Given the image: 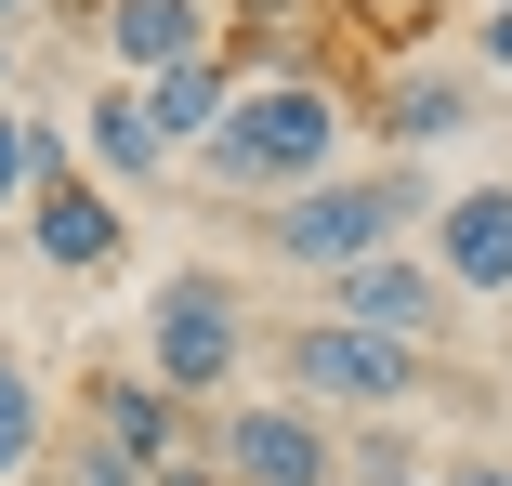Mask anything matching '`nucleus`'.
Wrapping results in <instances>:
<instances>
[{"mask_svg":"<svg viewBox=\"0 0 512 486\" xmlns=\"http://www.w3.org/2000/svg\"><path fill=\"white\" fill-rule=\"evenodd\" d=\"M342 145H355V92L329 66H250L184 171L211 184V198H237V211H276V198H302V184H329Z\"/></svg>","mask_w":512,"mask_h":486,"instance_id":"f257e3e1","label":"nucleus"},{"mask_svg":"<svg viewBox=\"0 0 512 486\" xmlns=\"http://www.w3.org/2000/svg\"><path fill=\"white\" fill-rule=\"evenodd\" d=\"M434 224V184H421V158H342L329 184H302V198H276L263 211V250L289 263V276H342V263H368V250H407Z\"/></svg>","mask_w":512,"mask_h":486,"instance_id":"f03ea898","label":"nucleus"},{"mask_svg":"<svg viewBox=\"0 0 512 486\" xmlns=\"http://www.w3.org/2000/svg\"><path fill=\"white\" fill-rule=\"evenodd\" d=\"M276 395L289 408H316V421H394V408H421L434 395V355H407V342H368V329H342V316H289V342H276Z\"/></svg>","mask_w":512,"mask_h":486,"instance_id":"7ed1b4c3","label":"nucleus"},{"mask_svg":"<svg viewBox=\"0 0 512 486\" xmlns=\"http://www.w3.org/2000/svg\"><path fill=\"white\" fill-rule=\"evenodd\" d=\"M237 368H250V289L211 276V263L158 276V303H145V381H158L171 408H211Z\"/></svg>","mask_w":512,"mask_h":486,"instance_id":"20e7f679","label":"nucleus"},{"mask_svg":"<svg viewBox=\"0 0 512 486\" xmlns=\"http://www.w3.org/2000/svg\"><path fill=\"white\" fill-rule=\"evenodd\" d=\"M197 447H211L224 486H342V434L316 408H289V395H237Z\"/></svg>","mask_w":512,"mask_h":486,"instance_id":"39448f33","label":"nucleus"},{"mask_svg":"<svg viewBox=\"0 0 512 486\" xmlns=\"http://www.w3.org/2000/svg\"><path fill=\"white\" fill-rule=\"evenodd\" d=\"M394 158H434V145H460L473 119H486V79L460 66V53H421V40H407L381 79H368V106H355Z\"/></svg>","mask_w":512,"mask_h":486,"instance_id":"423d86ee","label":"nucleus"},{"mask_svg":"<svg viewBox=\"0 0 512 486\" xmlns=\"http://www.w3.org/2000/svg\"><path fill=\"white\" fill-rule=\"evenodd\" d=\"M329 316H342V329H368V342L434 355L460 303H447V276H434L421 250H368V263H342V276H329Z\"/></svg>","mask_w":512,"mask_h":486,"instance_id":"0eeeda50","label":"nucleus"},{"mask_svg":"<svg viewBox=\"0 0 512 486\" xmlns=\"http://www.w3.org/2000/svg\"><path fill=\"white\" fill-rule=\"evenodd\" d=\"M66 27L106 40V79H158V66L224 53V0H66Z\"/></svg>","mask_w":512,"mask_h":486,"instance_id":"6e6552de","label":"nucleus"},{"mask_svg":"<svg viewBox=\"0 0 512 486\" xmlns=\"http://www.w3.org/2000/svg\"><path fill=\"white\" fill-rule=\"evenodd\" d=\"M434 276H447V303H512V184H447L434 224H421Z\"/></svg>","mask_w":512,"mask_h":486,"instance_id":"1a4fd4ad","label":"nucleus"},{"mask_svg":"<svg viewBox=\"0 0 512 486\" xmlns=\"http://www.w3.org/2000/svg\"><path fill=\"white\" fill-rule=\"evenodd\" d=\"M27 250H40L53 276H119V263H132V211H119L92 171H66V184L27 198Z\"/></svg>","mask_w":512,"mask_h":486,"instance_id":"9d476101","label":"nucleus"},{"mask_svg":"<svg viewBox=\"0 0 512 486\" xmlns=\"http://www.w3.org/2000/svg\"><path fill=\"white\" fill-rule=\"evenodd\" d=\"M66 145H79V171L106 184V198H132V184H171V145L145 132V92H132V79H92V106H79V132H66Z\"/></svg>","mask_w":512,"mask_h":486,"instance_id":"9b49d317","label":"nucleus"},{"mask_svg":"<svg viewBox=\"0 0 512 486\" xmlns=\"http://www.w3.org/2000/svg\"><path fill=\"white\" fill-rule=\"evenodd\" d=\"M79 434H106L119 460H145V473H158V460H184V447H197V408H171L145 368H106V381L79 395Z\"/></svg>","mask_w":512,"mask_h":486,"instance_id":"f8f14e48","label":"nucleus"},{"mask_svg":"<svg viewBox=\"0 0 512 486\" xmlns=\"http://www.w3.org/2000/svg\"><path fill=\"white\" fill-rule=\"evenodd\" d=\"M145 92V132L171 145V171L211 145V119H224V92H237V53H197V66H158V79H132Z\"/></svg>","mask_w":512,"mask_h":486,"instance_id":"ddd939ff","label":"nucleus"},{"mask_svg":"<svg viewBox=\"0 0 512 486\" xmlns=\"http://www.w3.org/2000/svg\"><path fill=\"white\" fill-rule=\"evenodd\" d=\"M40 460H53V395L27 355H0V486H40Z\"/></svg>","mask_w":512,"mask_h":486,"instance_id":"4468645a","label":"nucleus"},{"mask_svg":"<svg viewBox=\"0 0 512 486\" xmlns=\"http://www.w3.org/2000/svg\"><path fill=\"white\" fill-rule=\"evenodd\" d=\"M66 171H79V145H66L53 119H27V106H0V211L27 224V198H40V184H66Z\"/></svg>","mask_w":512,"mask_h":486,"instance_id":"2eb2a0df","label":"nucleus"},{"mask_svg":"<svg viewBox=\"0 0 512 486\" xmlns=\"http://www.w3.org/2000/svg\"><path fill=\"white\" fill-rule=\"evenodd\" d=\"M40 486H145V460H119L106 434H79V447H53V473Z\"/></svg>","mask_w":512,"mask_h":486,"instance_id":"dca6fc26","label":"nucleus"},{"mask_svg":"<svg viewBox=\"0 0 512 486\" xmlns=\"http://www.w3.org/2000/svg\"><path fill=\"white\" fill-rule=\"evenodd\" d=\"M460 66H473V79H512V0H486V27H473Z\"/></svg>","mask_w":512,"mask_h":486,"instance_id":"f3484780","label":"nucleus"},{"mask_svg":"<svg viewBox=\"0 0 512 486\" xmlns=\"http://www.w3.org/2000/svg\"><path fill=\"white\" fill-rule=\"evenodd\" d=\"M434 486H512V460H499V447H473V460H447Z\"/></svg>","mask_w":512,"mask_h":486,"instance_id":"a211bd4d","label":"nucleus"},{"mask_svg":"<svg viewBox=\"0 0 512 486\" xmlns=\"http://www.w3.org/2000/svg\"><path fill=\"white\" fill-rule=\"evenodd\" d=\"M145 486H224V473H211V447H184V460H158Z\"/></svg>","mask_w":512,"mask_h":486,"instance_id":"6ab92c4d","label":"nucleus"},{"mask_svg":"<svg viewBox=\"0 0 512 486\" xmlns=\"http://www.w3.org/2000/svg\"><path fill=\"white\" fill-rule=\"evenodd\" d=\"M27 14H66V0H0V40H14V27H27Z\"/></svg>","mask_w":512,"mask_h":486,"instance_id":"aec40b11","label":"nucleus"},{"mask_svg":"<svg viewBox=\"0 0 512 486\" xmlns=\"http://www.w3.org/2000/svg\"><path fill=\"white\" fill-rule=\"evenodd\" d=\"M0 79H14V40H0Z\"/></svg>","mask_w":512,"mask_h":486,"instance_id":"412c9836","label":"nucleus"},{"mask_svg":"<svg viewBox=\"0 0 512 486\" xmlns=\"http://www.w3.org/2000/svg\"><path fill=\"white\" fill-rule=\"evenodd\" d=\"M394 486H434V473H394Z\"/></svg>","mask_w":512,"mask_h":486,"instance_id":"4be33fe9","label":"nucleus"},{"mask_svg":"<svg viewBox=\"0 0 512 486\" xmlns=\"http://www.w3.org/2000/svg\"><path fill=\"white\" fill-rule=\"evenodd\" d=\"M407 14H421V0H407Z\"/></svg>","mask_w":512,"mask_h":486,"instance_id":"5701e85b","label":"nucleus"},{"mask_svg":"<svg viewBox=\"0 0 512 486\" xmlns=\"http://www.w3.org/2000/svg\"><path fill=\"white\" fill-rule=\"evenodd\" d=\"M499 460H512V447H499Z\"/></svg>","mask_w":512,"mask_h":486,"instance_id":"b1692460","label":"nucleus"}]
</instances>
